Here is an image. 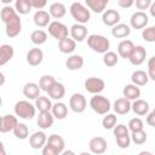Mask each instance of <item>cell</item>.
Returning a JSON list of instances; mask_svg holds the SVG:
<instances>
[{"label":"cell","instance_id":"cell-36","mask_svg":"<svg viewBox=\"0 0 155 155\" xmlns=\"http://www.w3.org/2000/svg\"><path fill=\"white\" fill-rule=\"evenodd\" d=\"M46 40H47V33L44 31L42 29H36L30 34V41L35 45H42L46 42Z\"/></svg>","mask_w":155,"mask_h":155},{"label":"cell","instance_id":"cell-21","mask_svg":"<svg viewBox=\"0 0 155 155\" xmlns=\"http://www.w3.org/2000/svg\"><path fill=\"white\" fill-rule=\"evenodd\" d=\"M131 102L128 99H126L125 97H121V98H117L115 102H114V110L116 114L119 115H125L127 114L130 110H131Z\"/></svg>","mask_w":155,"mask_h":155},{"label":"cell","instance_id":"cell-44","mask_svg":"<svg viewBox=\"0 0 155 155\" xmlns=\"http://www.w3.org/2000/svg\"><path fill=\"white\" fill-rule=\"evenodd\" d=\"M142 38L147 42H154L155 41V28L154 27H147L142 31Z\"/></svg>","mask_w":155,"mask_h":155},{"label":"cell","instance_id":"cell-34","mask_svg":"<svg viewBox=\"0 0 155 155\" xmlns=\"http://www.w3.org/2000/svg\"><path fill=\"white\" fill-rule=\"evenodd\" d=\"M52 103L50 101L48 97H45V96H40L39 98L35 99V108L39 109V111H50L52 110Z\"/></svg>","mask_w":155,"mask_h":155},{"label":"cell","instance_id":"cell-56","mask_svg":"<svg viewBox=\"0 0 155 155\" xmlns=\"http://www.w3.org/2000/svg\"><path fill=\"white\" fill-rule=\"evenodd\" d=\"M0 145H1V155H6V150H5V147H4V144L1 143Z\"/></svg>","mask_w":155,"mask_h":155},{"label":"cell","instance_id":"cell-50","mask_svg":"<svg viewBox=\"0 0 155 155\" xmlns=\"http://www.w3.org/2000/svg\"><path fill=\"white\" fill-rule=\"evenodd\" d=\"M30 2H31L33 8H36L38 11L42 10L47 5V1L46 0H30Z\"/></svg>","mask_w":155,"mask_h":155},{"label":"cell","instance_id":"cell-15","mask_svg":"<svg viewBox=\"0 0 155 155\" xmlns=\"http://www.w3.org/2000/svg\"><path fill=\"white\" fill-rule=\"evenodd\" d=\"M145 57H147V50L142 45H138V46H134V50H133L131 57L128 58V61L133 65H140L144 63Z\"/></svg>","mask_w":155,"mask_h":155},{"label":"cell","instance_id":"cell-23","mask_svg":"<svg viewBox=\"0 0 155 155\" xmlns=\"http://www.w3.org/2000/svg\"><path fill=\"white\" fill-rule=\"evenodd\" d=\"M15 54V50L11 45L4 44L0 46V65H5L7 62L12 59Z\"/></svg>","mask_w":155,"mask_h":155},{"label":"cell","instance_id":"cell-17","mask_svg":"<svg viewBox=\"0 0 155 155\" xmlns=\"http://www.w3.org/2000/svg\"><path fill=\"white\" fill-rule=\"evenodd\" d=\"M134 50V44L131 41V40H122L119 45H117V53L121 58H125V59H128L132 54Z\"/></svg>","mask_w":155,"mask_h":155},{"label":"cell","instance_id":"cell-8","mask_svg":"<svg viewBox=\"0 0 155 155\" xmlns=\"http://www.w3.org/2000/svg\"><path fill=\"white\" fill-rule=\"evenodd\" d=\"M88 148H90V151L92 154H96V155H103L105 151H107V148H108V143L107 140L103 138V137H93L91 138L90 143H88Z\"/></svg>","mask_w":155,"mask_h":155},{"label":"cell","instance_id":"cell-1","mask_svg":"<svg viewBox=\"0 0 155 155\" xmlns=\"http://www.w3.org/2000/svg\"><path fill=\"white\" fill-rule=\"evenodd\" d=\"M87 45L88 47L97 52V53H107L109 51L110 47V42L109 39L103 36V35H98V34H92L87 36Z\"/></svg>","mask_w":155,"mask_h":155},{"label":"cell","instance_id":"cell-16","mask_svg":"<svg viewBox=\"0 0 155 155\" xmlns=\"http://www.w3.org/2000/svg\"><path fill=\"white\" fill-rule=\"evenodd\" d=\"M42 59H44V52L41 48L34 47V48H30L27 53V63L31 67H36L41 64Z\"/></svg>","mask_w":155,"mask_h":155},{"label":"cell","instance_id":"cell-35","mask_svg":"<svg viewBox=\"0 0 155 155\" xmlns=\"http://www.w3.org/2000/svg\"><path fill=\"white\" fill-rule=\"evenodd\" d=\"M15 8H16L17 13H19V15H28L30 12V10L33 8V6H31L30 0H16Z\"/></svg>","mask_w":155,"mask_h":155},{"label":"cell","instance_id":"cell-27","mask_svg":"<svg viewBox=\"0 0 155 155\" xmlns=\"http://www.w3.org/2000/svg\"><path fill=\"white\" fill-rule=\"evenodd\" d=\"M76 48V41L70 39V38H65L61 41H58V50L62 52V53H73Z\"/></svg>","mask_w":155,"mask_h":155},{"label":"cell","instance_id":"cell-30","mask_svg":"<svg viewBox=\"0 0 155 155\" xmlns=\"http://www.w3.org/2000/svg\"><path fill=\"white\" fill-rule=\"evenodd\" d=\"M131 80H132V84L136 86H144L148 84L149 76H148V73H145L144 70H136L132 73Z\"/></svg>","mask_w":155,"mask_h":155},{"label":"cell","instance_id":"cell-6","mask_svg":"<svg viewBox=\"0 0 155 155\" xmlns=\"http://www.w3.org/2000/svg\"><path fill=\"white\" fill-rule=\"evenodd\" d=\"M85 90L92 94H99L104 87H105V82L103 79L101 78H96V76H91V78H87L85 80Z\"/></svg>","mask_w":155,"mask_h":155},{"label":"cell","instance_id":"cell-10","mask_svg":"<svg viewBox=\"0 0 155 155\" xmlns=\"http://www.w3.org/2000/svg\"><path fill=\"white\" fill-rule=\"evenodd\" d=\"M149 22V18L147 16L145 12L143 11H137L134 13H132L131 18H130V24L133 29H143L147 28V24Z\"/></svg>","mask_w":155,"mask_h":155},{"label":"cell","instance_id":"cell-28","mask_svg":"<svg viewBox=\"0 0 155 155\" xmlns=\"http://www.w3.org/2000/svg\"><path fill=\"white\" fill-rule=\"evenodd\" d=\"M65 65L69 70H79L84 67V58L80 54H71L67 58Z\"/></svg>","mask_w":155,"mask_h":155},{"label":"cell","instance_id":"cell-5","mask_svg":"<svg viewBox=\"0 0 155 155\" xmlns=\"http://www.w3.org/2000/svg\"><path fill=\"white\" fill-rule=\"evenodd\" d=\"M48 33L52 38L57 39L58 41L68 38V34H69V30H68V27L65 24H63L62 22L59 21H53L50 23L48 25Z\"/></svg>","mask_w":155,"mask_h":155},{"label":"cell","instance_id":"cell-13","mask_svg":"<svg viewBox=\"0 0 155 155\" xmlns=\"http://www.w3.org/2000/svg\"><path fill=\"white\" fill-rule=\"evenodd\" d=\"M102 22L108 27H115L120 22V13L114 8L107 10L102 15Z\"/></svg>","mask_w":155,"mask_h":155},{"label":"cell","instance_id":"cell-45","mask_svg":"<svg viewBox=\"0 0 155 155\" xmlns=\"http://www.w3.org/2000/svg\"><path fill=\"white\" fill-rule=\"evenodd\" d=\"M115 139H116V144L121 149H127L130 147V144H131V136H128V134L116 137Z\"/></svg>","mask_w":155,"mask_h":155},{"label":"cell","instance_id":"cell-7","mask_svg":"<svg viewBox=\"0 0 155 155\" xmlns=\"http://www.w3.org/2000/svg\"><path fill=\"white\" fill-rule=\"evenodd\" d=\"M69 107L74 113H82L87 107V101L84 94L81 93H74L69 98Z\"/></svg>","mask_w":155,"mask_h":155},{"label":"cell","instance_id":"cell-26","mask_svg":"<svg viewBox=\"0 0 155 155\" xmlns=\"http://www.w3.org/2000/svg\"><path fill=\"white\" fill-rule=\"evenodd\" d=\"M131 110L139 115V116H143V115H147L148 111H149V103L144 99H137V101H133L132 103V107H131Z\"/></svg>","mask_w":155,"mask_h":155},{"label":"cell","instance_id":"cell-48","mask_svg":"<svg viewBox=\"0 0 155 155\" xmlns=\"http://www.w3.org/2000/svg\"><path fill=\"white\" fill-rule=\"evenodd\" d=\"M151 0H136V7L138 8V10H147V8H149L150 7V5H151Z\"/></svg>","mask_w":155,"mask_h":155},{"label":"cell","instance_id":"cell-55","mask_svg":"<svg viewBox=\"0 0 155 155\" xmlns=\"http://www.w3.org/2000/svg\"><path fill=\"white\" fill-rule=\"evenodd\" d=\"M138 155H153L150 151H147V150H143V151H140Z\"/></svg>","mask_w":155,"mask_h":155},{"label":"cell","instance_id":"cell-18","mask_svg":"<svg viewBox=\"0 0 155 155\" xmlns=\"http://www.w3.org/2000/svg\"><path fill=\"white\" fill-rule=\"evenodd\" d=\"M33 21L35 23V25L40 27V28H44V27H47L50 25V21H51V15L45 11V10H40V11H36L33 16Z\"/></svg>","mask_w":155,"mask_h":155},{"label":"cell","instance_id":"cell-46","mask_svg":"<svg viewBox=\"0 0 155 155\" xmlns=\"http://www.w3.org/2000/svg\"><path fill=\"white\" fill-rule=\"evenodd\" d=\"M148 76L149 79L155 81V56H153L148 61Z\"/></svg>","mask_w":155,"mask_h":155},{"label":"cell","instance_id":"cell-4","mask_svg":"<svg viewBox=\"0 0 155 155\" xmlns=\"http://www.w3.org/2000/svg\"><path fill=\"white\" fill-rule=\"evenodd\" d=\"M35 105L28 101H18L15 104V114L24 120H31L35 116Z\"/></svg>","mask_w":155,"mask_h":155},{"label":"cell","instance_id":"cell-53","mask_svg":"<svg viewBox=\"0 0 155 155\" xmlns=\"http://www.w3.org/2000/svg\"><path fill=\"white\" fill-rule=\"evenodd\" d=\"M149 11H150V15H151L153 17H155V1L151 2L150 7H149Z\"/></svg>","mask_w":155,"mask_h":155},{"label":"cell","instance_id":"cell-25","mask_svg":"<svg viewBox=\"0 0 155 155\" xmlns=\"http://www.w3.org/2000/svg\"><path fill=\"white\" fill-rule=\"evenodd\" d=\"M47 93H48V96H50L52 99L59 101V99H62V98L65 96V87H64L63 84L56 81V82L53 84V86L47 91Z\"/></svg>","mask_w":155,"mask_h":155},{"label":"cell","instance_id":"cell-22","mask_svg":"<svg viewBox=\"0 0 155 155\" xmlns=\"http://www.w3.org/2000/svg\"><path fill=\"white\" fill-rule=\"evenodd\" d=\"M122 93H124V97L128 101H137L139 99L140 97V88L133 84H128L124 87L122 90Z\"/></svg>","mask_w":155,"mask_h":155},{"label":"cell","instance_id":"cell-39","mask_svg":"<svg viewBox=\"0 0 155 155\" xmlns=\"http://www.w3.org/2000/svg\"><path fill=\"white\" fill-rule=\"evenodd\" d=\"M17 15V11L15 7L12 6H4L1 8V12H0V17H1V21L4 23H7L11 18H13L15 16Z\"/></svg>","mask_w":155,"mask_h":155},{"label":"cell","instance_id":"cell-20","mask_svg":"<svg viewBox=\"0 0 155 155\" xmlns=\"http://www.w3.org/2000/svg\"><path fill=\"white\" fill-rule=\"evenodd\" d=\"M53 121H54V116L52 113L50 111H41L39 113V116H38V126L42 130H47L50 128L52 125H53Z\"/></svg>","mask_w":155,"mask_h":155},{"label":"cell","instance_id":"cell-57","mask_svg":"<svg viewBox=\"0 0 155 155\" xmlns=\"http://www.w3.org/2000/svg\"><path fill=\"white\" fill-rule=\"evenodd\" d=\"M79 155H92V154H90V153H87V151H82V153H80Z\"/></svg>","mask_w":155,"mask_h":155},{"label":"cell","instance_id":"cell-14","mask_svg":"<svg viewBox=\"0 0 155 155\" xmlns=\"http://www.w3.org/2000/svg\"><path fill=\"white\" fill-rule=\"evenodd\" d=\"M69 33H70V36H71L73 40L81 42V41H84V40L86 39V36H87V28H86L84 24L75 23V24H73V25L70 27Z\"/></svg>","mask_w":155,"mask_h":155},{"label":"cell","instance_id":"cell-54","mask_svg":"<svg viewBox=\"0 0 155 155\" xmlns=\"http://www.w3.org/2000/svg\"><path fill=\"white\" fill-rule=\"evenodd\" d=\"M61 155H75V153L73 151V150H70V149H68V150H64Z\"/></svg>","mask_w":155,"mask_h":155},{"label":"cell","instance_id":"cell-52","mask_svg":"<svg viewBox=\"0 0 155 155\" xmlns=\"http://www.w3.org/2000/svg\"><path fill=\"white\" fill-rule=\"evenodd\" d=\"M134 4L133 0H117V5L122 8H128Z\"/></svg>","mask_w":155,"mask_h":155},{"label":"cell","instance_id":"cell-3","mask_svg":"<svg viewBox=\"0 0 155 155\" xmlns=\"http://www.w3.org/2000/svg\"><path fill=\"white\" fill-rule=\"evenodd\" d=\"M90 107L93 111H96L99 115H105L110 110V101L102 96V94H94L90 99Z\"/></svg>","mask_w":155,"mask_h":155},{"label":"cell","instance_id":"cell-32","mask_svg":"<svg viewBox=\"0 0 155 155\" xmlns=\"http://www.w3.org/2000/svg\"><path fill=\"white\" fill-rule=\"evenodd\" d=\"M52 114L56 119L63 120L68 114V107L63 102H57L52 105Z\"/></svg>","mask_w":155,"mask_h":155},{"label":"cell","instance_id":"cell-37","mask_svg":"<svg viewBox=\"0 0 155 155\" xmlns=\"http://www.w3.org/2000/svg\"><path fill=\"white\" fill-rule=\"evenodd\" d=\"M13 134L18 139H27L28 136H29V128H28V126L25 124L18 122V125L13 130Z\"/></svg>","mask_w":155,"mask_h":155},{"label":"cell","instance_id":"cell-12","mask_svg":"<svg viewBox=\"0 0 155 155\" xmlns=\"http://www.w3.org/2000/svg\"><path fill=\"white\" fill-rule=\"evenodd\" d=\"M46 143H47V136L42 131L34 132L29 137V145L33 149H41L46 145Z\"/></svg>","mask_w":155,"mask_h":155},{"label":"cell","instance_id":"cell-51","mask_svg":"<svg viewBox=\"0 0 155 155\" xmlns=\"http://www.w3.org/2000/svg\"><path fill=\"white\" fill-rule=\"evenodd\" d=\"M147 124L151 127H155V108L153 111H150L147 116Z\"/></svg>","mask_w":155,"mask_h":155},{"label":"cell","instance_id":"cell-31","mask_svg":"<svg viewBox=\"0 0 155 155\" xmlns=\"http://www.w3.org/2000/svg\"><path fill=\"white\" fill-rule=\"evenodd\" d=\"M86 5L93 12L102 13V12H104V10L108 5V0H86Z\"/></svg>","mask_w":155,"mask_h":155},{"label":"cell","instance_id":"cell-41","mask_svg":"<svg viewBox=\"0 0 155 155\" xmlns=\"http://www.w3.org/2000/svg\"><path fill=\"white\" fill-rule=\"evenodd\" d=\"M119 62V56L113 52V51H108L107 53L103 54V63L107 67H115Z\"/></svg>","mask_w":155,"mask_h":155},{"label":"cell","instance_id":"cell-29","mask_svg":"<svg viewBox=\"0 0 155 155\" xmlns=\"http://www.w3.org/2000/svg\"><path fill=\"white\" fill-rule=\"evenodd\" d=\"M48 13L51 15V17H53L56 19H59V18H63L65 16L67 8H65L64 4H62V2H53V4L50 5Z\"/></svg>","mask_w":155,"mask_h":155},{"label":"cell","instance_id":"cell-43","mask_svg":"<svg viewBox=\"0 0 155 155\" xmlns=\"http://www.w3.org/2000/svg\"><path fill=\"white\" fill-rule=\"evenodd\" d=\"M144 128V122L140 117H133L128 122V130L131 132H136V131H142Z\"/></svg>","mask_w":155,"mask_h":155},{"label":"cell","instance_id":"cell-24","mask_svg":"<svg viewBox=\"0 0 155 155\" xmlns=\"http://www.w3.org/2000/svg\"><path fill=\"white\" fill-rule=\"evenodd\" d=\"M130 34H131V28H130V25H127L125 23H119L115 27H113V29H111V35L116 39L127 38Z\"/></svg>","mask_w":155,"mask_h":155},{"label":"cell","instance_id":"cell-49","mask_svg":"<svg viewBox=\"0 0 155 155\" xmlns=\"http://www.w3.org/2000/svg\"><path fill=\"white\" fill-rule=\"evenodd\" d=\"M61 153L57 150V149H54L53 147H51L50 144H47L46 143V145L42 148V155H59Z\"/></svg>","mask_w":155,"mask_h":155},{"label":"cell","instance_id":"cell-33","mask_svg":"<svg viewBox=\"0 0 155 155\" xmlns=\"http://www.w3.org/2000/svg\"><path fill=\"white\" fill-rule=\"evenodd\" d=\"M47 144H50L51 147H53L54 149H57L61 154L64 151V147H65L64 139L61 136H58V134H51V136H48Z\"/></svg>","mask_w":155,"mask_h":155},{"label":"cell","instance_id":"cell-9","mask_svg":"<svg viewBox=\"0 0 155 155\" xmlns=\"http://www.w3.org/2000/svg\"><path fill=\"white\" fill-rule=\"evenodd\" d=\"M5 25H6V28H5L6 35L8 38H16L22 30V22H21L18 13L13 18H11L7 23H5Z\"/></svg>","mask_w":155,"mask_h":155},{"label":"cell","instance_id":"cell-19","mask_svg":"<svg viewBox=\"0 0 155 155\" xmlns=\"http://www.w3.org/2000/svg\"><path fill=\"white\" fill-rule=\"evenodd\" d=\"M40 86L39 84L35 82H27L23 86V94L24 97H27L28 99H36L40 97Z\"/></svg>","mask_w":155,"mask_h":155},{"label":"cell","instance_id":"cell-47","mask_svg":"<svg viewBox=\"0 0 155 155\" xmlns=\"http://www.w3.org/2000/svg\"><path fill=\"white\" fill-rule=\"evenodd\" d=\"M125 134H128V127L122 125V124H119L114 127V136L115 138L116 137H120V136H125Z\"/></svg>","mask_w":155,"mask_h":155},{"label":"cell","instance_id":"cell-38","mask_svg":"<svg viewBox=\"0 0 155 155\" xmlns=\"http://www.w3.org/2000/svg\"><path fill=\"white\" fill-rule=\"evenodd\" d=\"M54 82H56V79L52 75H42L40 78V80H39V86H40L41 91H46L47 92L53 86Z\"/></svg>","mask_w":155,"mask_h":155},{"label":"cell","instance_id":"cell-58","mask_svg":"<svg viewBox=\"0 0 155 155\" xmlns=\"http://www.w3.org/2000/svg\"><path fill=\"white\" fill-rule=\"evenodd\" d=\"M153 27H154V28H155V25H153Z\"/></svg>","mask_w":155,"mask_h":155},{"label":"cell","instance_id":"cell-2","mask_svg":"<svg viewBox=\"0 0 155 155\" xmlns=\"http://www.w3.org/2000/svg\"><path fill=\"white\" fill-rule=\"evenodd\" d=\"M70 15L71 17L79 23V24H85L90 21L91 18V13H90V10L82 5L81 2H73L70 5Z\"/></svg>","mask_w":155,"mask_h":155},{"label":"cell","instance_id":"cell-11","mask_svg":"<svg viewBox=\"0 0 155 155\" xmlns=\"http://www.w3.org/2000/svg\"><path fill=\"white\" fill-rule=\"evenodd\" d=\"M18 125V121H17V117L15 115H11V114H6L1 117L0 120V132L2 133H7L10 131H13L15 127Z\"/></svg>","mask_w":155,"mask_h":155},{"label":"cell","instance_id":"cell-40","mask_svg":"<svg viewBox=\"0 0 155 155\" xmlns=\"http://www.w3.org/2000/svg\"><path fill=\"white\" fill-rule=\"evenodd\" d=\"M116 121H117V116L115 114H105V116L102 119V126L105 130H114V127L116 126Z\"/></svg>","mask_w":155,"mask_h":155},{"label":"cell","instance_id":"cell-42","mask_svg":"<svg viewBox=\"0 0 155 155\" xmlns=\"http://www.w3.org/2000/svg\"><path fill=\"white\" fill-rule=\"evenodd\" d=\"M147 138H148V137H147V132H145L144 130L132 132V134H131V140L134 142V143L138 144V145L144 144V143L147 142Z\"/></svg>","mask_w":155,"mask_h":155}]
</instances>
